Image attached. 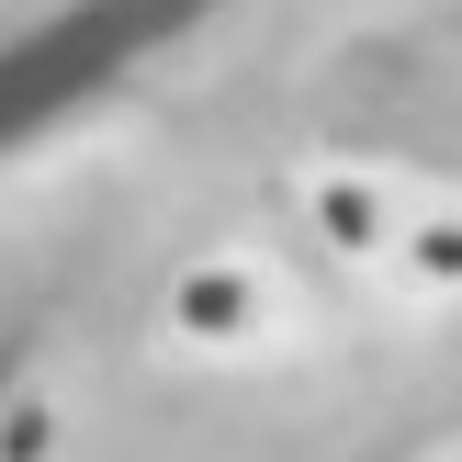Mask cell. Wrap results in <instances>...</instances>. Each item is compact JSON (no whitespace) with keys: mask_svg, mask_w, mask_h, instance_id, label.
I'll use <instances>...</instances> for the list:
<instances>
[{"mask_svg":"<svg viewBox=\"0 0 462 462\" xmlns=\"http://www.w3.org/2000/svg\"><path fill=\"white\" fill-rule=\"evenodd\" d=\"M293 271L271 260V248H203V260L170 271V293H158V338H170L180 361H260L293 338Z\"/></svg>","mask_w":462,"mask_h":462,"instance_id":"1","label":"cell"},{"mask_svg":"<svg viewBox=\"0 0 462 462\" xmlns=\"http://www.w3.org/2000/svg\"><path fill=\"white\" fill-rule=\"evenodd\" d=\"M418 180L406 170H373V158H305L293 170V215H305V237L328 248L338 271H383L395 260V237L418 226Z\"/></svg>","mask_w":462,"mask_h":462,"instance_id":"2","label":"cell"},{"mask_svg":"<svg viewBox=\"0 0 462 462\" xmlns=\"http://www.w3.org/2000/svg\"><path fill=\"white\" fill-rule=\"evenodd\" d=\"M395 305H462V192H429L418 226L395 237V260L373 271Z\"/></svg>","mask_w":462,"mask_h":462,"instance_id":"3","label":"cell"},{"mask_svg":"<svg viewBox=\"0 0 462 462\" xmlns=\"http://www.w3.org/2000/svg\"><path fill=\"white\" fill-rule=\"evenodd\" d=\"M68 451V395H12L0 406V462H57Z\"/></svg>","mask_w":462,"mask_h":462,"instance_id":"4","label":"cell"}]
</instances>
